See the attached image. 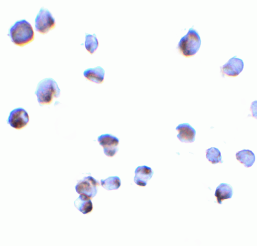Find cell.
I'll list each match as a JSON object with an SVG mask.
<instances>
[{
    "label": "cell",
    "mask_w": 257,
    "mask_h": 246,
    "mask_svg": "<svg viewBox=\"0 0 257 246\" xmlns=\"http://www.w3.org/2000/svg\"><path fill=\"white\" fill-rule=\"evenodd\" d=\"M16 45L24 47L34 39V32L31 25L26 20L17 21L11 27L8 34Z\"/></svg>",
    "instance_id": "cell-1"
},
{
    "label": "cell",
    "mask_w": 257,
    "mask_h": 246,
    "mask_svg": "<svg viewBox=\"0 0 257 246\" xmlns=\"http://www.w3.org/2000/svg\"><path fill=\"white\" fill-rule=\"evenodd\" d=\"M35 94L40 106L49 105L59 97L60 90L55 80L46 78L38 83Z\"/></svg>",
    "instance_id": "cell-2"
},
{
    "label": "cell",
    "mask_w": 257,
    "mask_h": 246,
    "mask_svg": "<svg viewBox=\"0 0 257 246\" xmlns=\"http://www.w3.org/2000/svg\"><path fill=\"white\" fill-rule=\"evenodd\" d=\"M201 39L198 31L191 28L187 33L180 39L177 49L182 56L189 58L196 54L201 47Z\"/></svg>",
    "instance_id": "cell-3"
},
{
    "label": "cell",
    "mask_w": 257,
    "mask_h": 246,
    "mask_svg": "<svg viewBox=\"0 0 257 246\" xmlns=\"http://www.w3.org/2000/svg\"><path fill=\"white\" fill-rule=\"evenodd\" d=\"M56 26L55 20L50 12L41 8L35 20L36 30L41 34H46Z\"/></svg>",
    "instance_id": "cell-4"
},
{
    "label": "cell",
    "mask_w": 257,
    "mask_h": 246,
    "mask_svg": "<svg viewBox=\"0 0 257 246\" xmlns=\"http://www.w3.org/2000/svg\"><path fill=\"white\" fill-rule=\"evenodd\" d=\"M99 182L93 177H85L77 183L75 189L78 194L87 196L90 199L94 198L97 194Z\"/></svg>",
    "instance_id": "cell-5"
},
{
    "label": "cell",
    "mask_w": 257,
    "mask_h": 246,
    "mask_svg": "<svg viewBox=\"0 0 257 246\" xmlns=\"http://www.w3.org/2000/svg\"><path fill=\"white\" fill-rule=\"evenodd\" d=\"M29 122V116L25 110L18 108L12 111L8 119V124L16 130L25 128Z\"/></svg>",
    "instance_id": "cell-6"
},
{
    "label": "cell",
    "mask_w": 257,
    "mask_h": 246,
    "mask_svg": "<svg viewBox=\"0 0 257 246\" xmlns=\"http://www.w3.org/2000/svg\"><path fill=\"white\" fill-rule=\"evenodd\" d=\"M244 64L242 59L234 56L221 67V72L223 77H236L244 69Z\"/></svg>",
    "instance_id": "cell-7"
},
{
    "label": "cell",
    "mask_w": 257,
    "mask_h": 246,
    "mask_svg": "<svg viewBox=\"0 0 257 246\" xmlns=\"http://www.w3.org/2000/svg\"><path fill=\"white\" fill-rule=\"evenodd\" d=\"M100 145L103 147L105 154L109 157H114L119 150V140L110 134H104L98 138Z\"/></svg>",
    "instance_id": "cell-8"
},
{
    "label": "cell",
    "mask_w": 257,
    "mask_h": 246,
    "mask_svg": "<svg viewBox=\"0 0 257 246\" xmlns=\"http://www.w3.org/2000/svg\"><path fill=\"white\" fill-rule=\"evenodd\" d=\"M176 130L178 132L177 137L181 142L192 143L195 141L196 131L188 123L179 125Z\"/></svg>",
    "instance_id": "cell-9"
},
{
    "label": "cell",
    "mask_w": 257,
    "mask_h": 246,
    "mask_svg": "<svg viewBox=\"0 0 257 246\" xmlns=\"http://www.w3.org/2000/svg\"><path fill=\"white\" fill-rule=\"evenodd\" d=\"M135 173V183L140 187H145L154 172L151 168L147 166H141L136 168Z\"/></svg>",
    "instance_id": "cell-10"
},
{
    "label": "cell",
    "mask_w": 257,
    "mask_h": 246,
    "mask_svg": "<svg viewBox=\"0 0 257 246\" xmlns=\"http://www.w3.org/2000/svg\"><path fill=\"white\" fill-rule=\"evenodd\" d=\"M105 72L101 67L89 69L84 72V76L88 80L98 84L104 81Z\"/></svg>",
    "instance_id": "cell-11"
},
{
    "label": "cell",
    "mask_w": 257,
    "mask_h": 246,
    "mask_svg": "<svg viewBox=\"0 0 257 246\" xmlns=\"http://www.w3.org/2000/svg\"><path fill=\"white\" fill-rule=\"evenodd\" d=\"M233 195L232 187L229 184L223 183L217 187L215 196L218 204L221 205L224 201L231 199Z\"/></svg>",
    "instance_id": "cell-12"
},
{
    "label": "cell",
    "mask_w": 257,
    "mask_h": 246,
    "mask_svg": "<svg viewBox=\"0 0 257 246\" xmlns=\"http://www.w3.org/2000/svg\"><path fill=\"white\" fill-rule=\"evenodd\" d=\"M236 156L237 159L247 168L251 167L255 161L254 153L249 150L244 149L239 151Z\"/></svg>",
    "instance_id": "cell-13"
},
{
    "label": "cell",
    "mask_w": 257,
    "mask_h": 246,
    "mask_svg": "<svg viewBox=\"0 0 257 246\" xmlns=\"http://www.w3.org/2000/svg\"><path fill=\"white\" fill-rule=\"evenodd\" d=\"M75 205L84 214H89L93 210V205L91 199L84 195H80L75 202Z\"/></svg>",
    "instance_id": "cell-14"
},
{
    "label": "cell",
    "mask_w": 257,
    "mask_h": 246,
    "mask_svg": "<svg viewBox=\"0 0 257 246\" xmlns=\"http://www.w3.org/2000/svg\"><path fill=\"white\" fill-rule=\"evenodd\" d=\"M121 180L118 176H111L106 179H102V187L108 191L118 190L121 186Z\"/></svg>",
    "instance_id": "cell-15"
},
{
    "label": "cell",
    "mask_w": 257,
    "mask_h": 246,
    "mask_svg": "<svg viewBox=\"0 0 257 246\" xmlns=\"http://www.w3.org/2000/svg\"><path fill=\"white\" fill-rule=\"evenodd\" d=\"M87 50L93 54L99 47V42L96 34H86V41L85 43Z\"/></svg>",
    "instance_id": "cell-16"
},
{
    "label": "cell",
    "mask_w": 257,
    "mask_h": 246,
    "mask_svg": "<svg viewBox=\"0 0 257 246\" xmlns=\"http://www.w3.org/2000/svg\"><path fill=\"white\" fill-rule=\"evenodd\" d=\"M206 157L208 160L213 164L223 163L221 153L220 151L216 148L212 147L207 150Z\"/></svg>",
    "instance_id": "cell-17"
},
{
    "label": "cell",
    "mask_w": 257,
    "mask_h": 246,
    "mask_svg": "<svg viewBox=\"0 0 257 246\" xmlns=\"http://www.w3.org/2000/svg\"><path fill=\"white\" fill-rule=\"evenodd\" d=\"M250 110L252 113V116L257 119V101H255L252 103Z\"/></svg>",
    "instance_id": "cell-18"
}]
</instances>
